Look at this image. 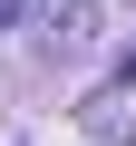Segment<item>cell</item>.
I'll return each instance as SVG.
<instances>
[]
</instances>
